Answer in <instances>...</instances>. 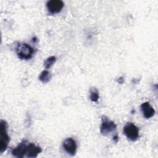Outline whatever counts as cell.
Instances as JSON below:
<instances>
[{
  "instance_id": "obj_9",
  "label": "cell",
  "mask_w": 158,
  "mask_h": 158,
  "mask_svg": "<svg viewBox=\"0 0 158 158\" xmlns=\"http://www.w3.org/2000/svg\"><path fill=\"white\" fill-rule=\"evenodd\" d=\"M42 152L41 147L38 146L33 143H28L27 146V152L26 154L27 157L34 158L36 157L39 154Z\"/></svg>"
},
{
  "instance_id": "obj_4",
  "label": "cell",
  "mask_w": 158,
  "mask_h": 158,
  "mask_svg": "<svg viewBox=\"0 0 158 158\" xmlns=\"http://www.w3.org/2000/svg\"><path fill=\"white\" fill-rule=\"evenodd\" d=\"M101 121L102 123L100 127V132L102 135L107 136L111 132L116 130V124L114 122L109 120V118L106 115H102Z\"/></svg>"
},
{
  "instance_id": "obj_5",
  "label": "cell",
  "mask_w": 158,
  "mask_h": 158,
  "mask_svg": "<svg viewBox=\"0 0 158 158\" xmlns=\"http://www.w3.org/2000/svg\"><path fill=\"white\" fill-rule=\"evenodd\" d=\"M64 6L62 1L60 0H51L46 2V7L48 12L52 14L59 13Z\"/></svg>"
},
{
  "instance_id": "obj_11",
  "label": "cell",
  "mask_w": 158,
  "mask_h": 158,
  "mask_svg": "<svg viewBox=\"0 0 158 158\" xmlns=\"http://www.w3.org/2000/svg\"><path fill=\"white\" fill-rule=\"evenodd\" d=\"M89 98L91 101L93 102H97L99 99V91L95 87H91L89 89Z\"/></svg>"
},
{
  "instance_id": "obj_3",
  "label": "cell",
  "mask_w": 158,
  "mask_h": 158,
  "mask_svg": "<svg viewBox=\"0 0 158 158\" xmlns=\"http://www.w3.org/2000/svg\"><path fill=\"white\" fill-rule=\"evenodd\" d=\"M123 132L127 139L136 141L139 138V128L132 122H127L123 128Z\"/></svg>"
},
{
  "instance_id": "obj_8",
  "label": "cell",
  "mask_w": 158,
  "mask_h": 158,
  "mask_svg": "<svg viewBox=\"0 0 158 158\" xmlns=\"http://www.w3.org/2000/svg\"><path fill=\"white\" fill-rule=\"evenodd\" d=\"M140 109L143 117L147 119L152 117L156 114L154 109L151 106L149 102H144L141 104L140 106Z\"/></svg>"
},
{
  "instance_id": "obj_6",
  "label": "cell",
  "mask_w": 158,
  "mask_h": 158,
  "mask_svg": "<svg viewBox=\"0 0 158 158\" xmlns=\"http://www.w3.org/2000/svg\"><path fill=\"white\" fill-rule=\"evenodd\" d=\"M28 143L26 139L21 141L15 148L12 150V156L18 158H21L26 156Z\"/></svg>"
},
{
  "instance_id": "obj_10",
  "label": "cell",
  "mask_w": 158,
  "mask_h": 158,
  "mask_svg": "<svg viewBox=\"0 0 158 158\" xmlns=\"http://www.w3.org/2000/svg\"><path fill=\"white\" fill-rule=\"evenodd\" d=\"M51 77L52 75L51 73L48 70H44L40 73L39 75V80L43 83H47L51 80Z\"/></svg>"
},
{
  "instance_id": "obj_14",
  "label": "cell",
  "mask_w": 158,
  "mask_h": 158,
  "mask_svg": "<svg viewBox=\"0 0 158 158\" xmlns=\"http://www.w3.org/2000/svg\"><path fill=\"white\" fill-rule=\"evenodd\" d=\"M113 140L114 142L115 143H117V141H118V136L117 135H115L114 137H113Z\"/></svg>"
},
{
  "instance_id": "obj_2",
  "label": "cell",
  "mask_w": 158,
  "mask_h": 158,
  "mask_svg": "<svg viewBox=\"0 0 158 158\" xmlns=\"http://www.w3.org/2000/svg\"><path fill=\"white\" fill-rule=\"evenodd\" d=\"M8 125L6 121L4 120H1L0 122V153H3L7 148L9 141L10 137L7 132Z\"/></svg>"
},
{
  "instance_id": "obj_13",
  "label": "cell",
  "mask_w": 158,
  "mask_h": 158,
  "mask_svg": "<svg viewBox=\"0 0 158 158\" xmlns=\"http://www.w3.org/2000/svg\"><path fill=\"white\" fill-rule=\"evenodd\" d=\"M117 81L120 84H122L124 83V78L123 77H120L117 80Z\"/></svg>"
},
{
  "instance_id": "obj_7",
  "label": "cell",
  "mask_w": 158,
  "mask_h": 158,
  "mask_svg": "<svg viewBox=\"0 0 158 158\" xmlns=\"http://www.w3.org/2000/svg\"><path fill=\"white\" fill-rule=\"evenodd\" d=\"M62 147L65 151L71 156H75L77 152V144L72 138H66L62 143Z\"/></svg>"
},
{
  "instance_id": "obj_12",
  "label": "cell",
  "mask_w": 158,
  "mask_h": 158,
  "mask_svg": "<svg viewBox=\"0 0 158 158\" xmlns=\"http://www.w3.org/2000/svg\"><path fill=\"white\" fill-rule=\"evenodd\" d=\"M56 57L54 56H50L48 58H47L45 61L44 62V67L46 69H50L56 62Z\"/></svg>"
},
{
  "instance_id": "obj_1",
  "label": "cell",
  "mask_w": 158,
  "mask_h": 158,
  "mask_svg": "<svg viewBox=\"0 0 158 158\" xmlns=\"http://www.w3.org/2000/svg\"><path fill=\"white\" fill-rule=\"evenodd\" d=\"M18 57L22 60H29L35 54V49L30 44L26 43H20L15 49Z\"/></svg>"
}]
</instances>
